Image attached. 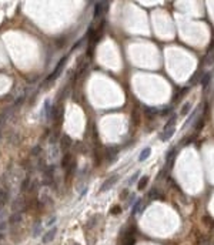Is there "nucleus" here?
<instances>
[{
    "label": "nucleus",
    "instance_id": "nucleus-16",
    "mask_svg": "<svg viewBox=\"0 0 214 245\" xmlns=\"http://www.w3.org/2000/svg\"><path fill=\"white\" fill-rule=\"evenodd\" d=\"M210 78H211V76H210L209 73H206V74H203V78H201V86H203V88H206V87H207V86H209Z\"/></svg>",
    "mask_w": 214,
    "mask_h": 245
},
{
    "label": "nucleus",
    "instance_id": "nucleus-3",
    "mask_svg": "<svg viewBox=\"0 0 214 245\" xmlns=\"http://www.w3.org/2000/svg\"><path fill=\"white\" fill-rule=\"evenodd\" d=\"M107 2H103V3H97L96 7H94V17H99L103 14V11L107 10Z\"/></svg>",
    "mask_w": 214,
    "mask_h": 245
},
{
    "label": "nucleus",
    "instance_id": "nucleus-12",
    "mask_svg": "<svg viewBox=\"0 0 214 245\" xmlns=\"http://www.w3.org/2000/svg\"><path fill=\"white\" fill-rule=\"evenodd\" d=\"M150 153H151V148H150V147L144 148V150L141 151V154H140V157H138V161H144V160L150 155Z\"/></svg>",
    "mask_w": 214,
    "mask_h": 245
},
{
    "label": "nucleus",
    "instance_id": "nucleus-23",
    "mask_svg": "<svg viewBox=\"0 0 214 245\" xmlns=\"http://www.w3.org/2000/svg\"><path fill=\"white\" fill-rule=\"evenodd\" d=\"M20 219H22V215H20V214H17V215H14V217L10 219V222L11 224H16V221H20Z\"/></svg>",
    "mask_w": 214,
    "mask_h": 245
},
{
    "label": "nucleus",
    "instance_id": "nucleus-28",
    "mask_svg": "<svg viewBox=\"0 0 214 245\" xmlns=\"http://www.w3.org/2000/svg\"><path fill=\"white\" fill-rule=\"evenodd\" d=\"M71 245H80V244H71Z\"/></svg>",
    "mask_w": 214,
    "mask_h": 245
},
{
    "label": "nucleus",
    "instance_id": "nucleus-4",
    "mask_svg": "<svg viewBox=\"0 0 214 245\" xmlns=\"http://www.w3.org/2000/svg\"><path fill=\"white\" fill-rule=\"evenodd\" d=\"M51 107H50V101L49 100H46L44 101V106H43V111H42V117H43L44 120H47L50 118V111H51Z\"/></svg>",
    "mask_w": 214,
    "mask_h": 245
},
{
    "label": "nucleus",
    "instance_id": "nucleus-22",
    "mask_svg": "<svg viewBox=\"0 0 214 245\" xmlns=\"http://www.w3.org/2000/svg\"><path fill=\"white\" fill-rule=\"evenodd\" d=\"M120 211H121V208L119 207V205H116V207H113V208H111V214H114V215H117V214H120Z\"/></svg>",
    "mask_w": 214,
    "mask_h": 245
},
{
    "label": "nucleus",
    "instance_id": "nucleus-2",
    "mask_svg": "<svg viewBox=\"0 0 214 245\" xmlns=\"http://www.w3.org/2000/svg\"><path fill=\"white\" fill-rule=\"evenodd\" d=\"M119 180V177L117 175H113V177H110L109 180H106L104 182H103V185H101V188H100V191L101 192H104V191H107L111 187V185H114L116 184V181Z\"/></svg>",
    "mask_w": 214,
    "mask_h": 245
},
{
    "label": "nucleus",
    "instance_id": "nucleus-1",
    "mask_svg": "<svg viewBox=\"0 0 214 245\" xmlns=\"http://www.w3.org/2000/svg\"><path fill=\"white\" fill-rule=\"evenodd\" d=\"M64 63H66V57H63V59H61V60L57 63V66H56V69L53 70V73H51V74L47 77V81L56 80L57 77L60 76V73H61V70H63V66H64Z\"/></svg>",
    "mask_w": 214,
    "mask_h": 245
},
{
    "label": "nucleus",
    "instance_id": "nucleus-27",
    "mask_svg": "<svg viewBox=\"0 0 214 245\" xmlns=\"http://www.w3.org/2000/svg\"><path fill=\"white\" fill-rule=\"evenodd\" d=\"M2 238H3V234H0V240H2Z\"/></svg>",
    "mask_w": 214,
    "mask_h": 245
},
{
    "label": "nucleus",
    "instance_id": "nucleus-17",
    "mask_svg": "<svg viewBox=\"0 0 214 245\" xmlns=\"http://www.w3.org/2000/svg\"><path fill=\"white\" fill-rule=\"evenodd\" d=\"M123 245H136V238H134V237L123 238Z\"/></svg>",
    "mask_w": 214,
    "mask_h": 245
},
{
    "label": "nucleus",
    "instance_id": "nucleus-21",
    "mask_svg": "<svg viewBox=\"0 0 214 245\" xmlns=\"http://www.w3.org/2000/svg\"><path fill=\"white\" fill-rule=\"evenodd\" d=\"M171 113H173V109H170V107H169V109H164L163 111H160L161 115H167V114H171Z\"/></svg>",
    "mask_w": 214,
    "mask_h": 245
},
{
    "label": "nucleus",
    "instance_id": "nucleus-15",
    "mask_svg": "<svg viewBox=\"0 0 214 245\" xmlns=\"http://www.w3.org/2000/svg\"><path fill=\"white\" fill-rule=\"evenodd\" d=\"M147 184H148V177L147 175H144V177H141L140 181H138V190H144Z\"/></svg>",
    "mask_w": 214,
    "mask_h": 245
},
{
    "label": "nucleus",
    "instance_id": "nucleus-7",
    "mask_svg": "<svg viewBox=\"0 0 214 245\" xmlns=\"http://www.w3.org/2000/svg\"><path fill=\"white\" fill-rule=\"evenodd\" d=\"M174 157H176V150L173 148L170 150L167 155H166V160H167V164H170V167H173V163H174Z\"/></svg>",
    "mask_w": 214,
    "mask_h": 245
},
{
    "label": "nucleus",
    "instance_id": "nucleus-14",
    "mask_svg": "<svg viewBox=\"0 0 214 245\" xmlns=\"http://www.w3.org/2000/svg\"><path fill=\"white\" fill-rule=\"evenodd\" d=\"M61 165L64 167V168H69L71 165V155L70 154H66L64 158H63V161H61Z\"/></svg>",
    "mask_w": 214,
    "mask_h": 245
},
{
    "label": "nucleus",
    "instance_id": "nucleus-26",
    "mask_svg": "<svg viewBox=\"0 0 214 245\" xmlns=\"http://www.w3.org/2000/svg\"><path fill=\"white\" fill-rule=\"evenodd\" d=\"M54 221H56V218H51V219H50V221H49V222H47V224H49V225H51V224L54 222Z\"/></svg>",
    "mask_w": 214,
    "mask_h": 245
},
{
    "label": "nucleus",
    "instance_id": "nucleus-19",
    "mask_svg": "<svg viewBox=\"0 0 214 245\" xmlns=\"http://www.w3.org/2000/svg\"><path fill=\"white\" fill-rule=\"evenodd\" d=\"M203 127H204V118L203 117H200L198 121H197V124H196V131H200Z\"/></svg>",
    "mask_w": 214,
    "mask_h": 245
},
{
    "label": "nucleus",
    "instance_id": "nucleus-8",
    "mask_svg": "<svg viewBox=\"0 0 214 245\" xmlns=\"http://www.w3.org/2000/svg\"><path fill=\"white\" fill-rule=\"evenodd\" d=\"M176 121H177V115H173L170 120L164 124V130H163V131H167V130H170V128H173V127H174V124H176Z\"/></svg>",
    "mask_w": 214,
    "mask_h": 245
},
{
    "label": "nucleus",
    "instance_id": "nucleus-5",
    "mask_svg": "<svg viewBox=\"0 0 214 245\" xmlns=\"http://www.w3.org/2000/svg\"><path fill=\"white\" fill-rule=\"evenodd\" d=\"M56 232H57V229L53 228V229H50L47 234H44V237H43V242H44V244H47V242H50V241L53 240V238L56 237Z\"/></svg>",
    "mask_w": 214,
    "mask_h": 245
},
{
    "label": "nucleus",
    "instance_id": "nucleus-18",
    "mask_svg": "<svg viewBox=\"0 0 214 245\" xmlns=\"http://www.w3.org/2000/svg\"><path fill=\"white\" fill-rule=\"evenodd\" d=\"M141 202H143L141 200H136V204L133 205V211H132L133 214H137L138 211H140V207H141Z\"/></svg>",
    "mask_w": 214,
    "mask_h": 245
},
{
    "label": "nucleus",
    "instance_id": "nucleus-9",
    "mask_svg": "<svg viewBox=\"0 0 214 245\" xmlns=\"http://www.w3.org/2000/svg\"><path fill=\"white\" fill-rule=\"evenodd\" d=\"M147 197H148V200H157L160 197V192H159V190L157 188H151V190L148 191V194H147Z\"/></svg>",
    "mask_w": 214,
    "mask_h": 245
},
{
    "label": "nucleus",
    "instance_id": "nucleus-6",
    "mask_svg": "<svg viewBox=\"0 0 214 245\" xmlns=\"http://www.w3.org/2000/svg\"><path fill=\"white\" fill-rule=\"evenodd\" d=\"M174 131H176V128H174V127H173V128H170V130H167V131H163V134H160V138H161L163 141H167L169 138H171V137H173Z\"/></svg>",
    "mask_w": 214,
    "mask_h": 245
},
{
    "label": "nucleus",
    "instance_id": "nucleus-24",
    "mask_svg": "<svg viewBox=\"0 0 214 245\" xmlns=\"http://www.w3.org/2000/svg\"><path fill=\"white\" fill-rule=\"evenodd\" d=\"M39 231H40V224H36V227H34V237H36V235H39Z\"/></svg>",
    "mask_w": 214,
    "mask_h": 245
},
{
    "label": "nucleus",
    "instance_id": "nucleus-25",
    "mask_svg": "<svg viewBox=\"0 0 214 245\" xmlns=\"http://www.w3.org/2000/svg\"><path fill=\"white\" fill-rule=\"evenodd\" d=\"M138 174H140V173H136V174L133 175V178H132V180H130V182H134V181L137 180V177H138Z\"/></svg>",
    "mask_w": 214,
    "mask_h": 245
},
{
    "label": "nucleus",
    "instance_id": "nucleus-11",
    "mask_svg": "<svg viewBox=\"0 0 214 245\" xmlns=\"http://www.w3.org/2000/svg\"><path fill=\"white\" fill-rule=\"evenodd\" d=\"M144 113H146V115H148V117H153V115L159 114V110L154 109V107H146V109H144Z\"/></svg>",
    "mask_w": 214,
    "mask_h": 245
},
{
    "label": "nucleus",
    "instance_id": "nucleus-13",
    "mask_svg": "<svg viewBox=\"0 0 214 245\" xmlns=\"http://www.w3.org/2000/svg\"><path fill=\"white\" fill-rule=\"evenodd\" d=\"M191 110V103H184V106L181 107V111H180V115H187L188 114V111Z\"/></svg>",
    "mask_w": 214,
    "mask_h": 245
},
{
    "label": "nucleus",
    "instance_id": "nucleus-20",
    "mask_svg": "<svg viewBox=\"0 0 214 245\" xmlns=\"http://www.w3.org/2000/svg\"><path fill=\"white\" fill-rule=\"evenodd\" d=\"M197 113H198V109H196V110H194V111H193V114L190 115V118H188V120H187L186 125H188V124H190V121H191L193 118H194V117H196V115H197Z\"/></svg>",
    "mask_w": 214,
    "mask_h": 245
},
{
    "label": "nucleus",
    "instance_id": "nucleus-10",
    "mask_svg": "<svg viewBox=\"0 0 214 245\" xmlns=\"http://www.w3.org/2000/svg\"><path fill=\"white\" fill-rule=\"evenodd\" d=\"M71 145V138L69 136H63V138H61V147L64 148H69Z\"/></svg>",
    "mask_w": 214,
    "mask_h": 245
}]
</instances>
